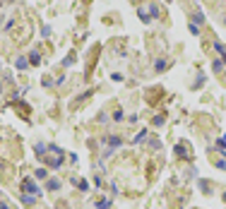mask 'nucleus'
<instances>
[{
    "mask_svg": "<svg viewBox=\"0 0 226 209\" xmlns=\"http://www.w3.org/2000/svg\"><path fill=\"white\" fill-rule=\"evenodd\" d=\"M22 188H24V192H27V195H29V192H31L34 197H39V195H41V190H39V185H36L34 180H31V178H27V180L22 183Z\"/></svg>",
    "mask_w": 226,
    "mask_h": 209,
    "instance_id": "obj_1",
    "label": "nucleus"
},
{
    "mask_svg": "<svg viewBox=\"0 0 226 209\" xmlns=\"http://www.w3.org/2000/svg\"><path fill=\"white\" fill-rule=\"evenodd\" d=\"M46 188H48V190H58V188H60V180H58V178H48Z\"/></svg>",
    "mask_w": 226,
    "mask_h": 209,
    "instance_id": "obj_2",
    "label": "nucleus"
},
{
    "mask_svg": "<svg viewBox=\"0 0 226 209\" xmlns=\"http://www.w3.org/2000/svg\"><path fill=\"white\" fill-rule=\"evenodd\" d=\"M96 209H111V200H99L96 202Z\"/></svg>",
    "mask_w": 226,
    "mask_h": 209,
    "instance_id": "obj_3",
    "label": "nucleus"
},
{
    "mask_svg": "<svg viewBox=\"0 0 226 209\" xmlns=\"http://www.w3.org/2000/svg\"><path fill=\"white\" fill-rule=\"evenodd\" d=\"M192 19H195V24H202V22H205V15H202V12H195Z\"/></svg>",
    "mask_w": 226,
    "mask_h": 209,
    "instance_id": "obj_4",
    "label": "nucleus"
},
{
    "mask_svg": "<svg viewBox=\"0 0 226 209\" xmlns=\"http://www.w3.org/2000/svg\"><path fill=\"white\" fill-rule=\"evenodd\" d=\"M46 175H48L46 168H36V178H46Z\"/></svg>",
    "mask_w": 226,
    "mask_h": 209,
    "instance_id": "obj_5",
    "label": "nucleus"
},
{
    "mask_svg": "<svg viewBox=\"0 0 226 209\" xmlns=\"http://www.w3.org/2000/svg\"><path fill=\"white\" fill-rule=\"evenodd\" d=\"M36 154H39V156L46 154V147H44V144H36Z\"/></svg>",
    "mask_w": 226,
    "mask_h": 209,
    "instance_id": "obj_6",
    "label": "nucleus"
},
{
    "mask_svg": "<svg viewBox=\"0 0 226 209\" xmlns=\"http://www.w3.org/2000/svg\"><path fill=\"white\" fill-rule=\"evenodd\" d=\"M17 67H27V58H19V60H17Z\"/></svg>",
    "mask_w": 226,
    "mask_h": 209,
    "instance_id": "obj_7",
    "label": "nucleus"
},
{
    "mask_svg": "<svg viewBox=\"0 0 226 209\" xmlns=\"http://www.w3.org/2000/svg\"><path fill=\"white\" fill-rule=\"evenodd\" d=\"M149 12H152L154 17H156V15H159V7H156V5H149Z\"/></svg>",
    "mask_w": 226,
    "mask_h": 209,
    "instance_id": "obj_8",
    "label": "nucleus"
},
{
    "mask_svg": "<svg viewBox=\"0 0 226 209\" xmlns=\"http://www.w3.org/2000/svg\"><path fill=\"white\" fill-rule=\"evenodd\" d=\"M221 67H224V63H221V60H217V63H214V72H219Z\"/></svg>",
    "mask_w": 226,
    "mask_h": 209,
    "instance_id": "obj_9",
    "label": "nucleus"
},
{
    "mask_svg": "<svg viewBox=\"0 0 226 209\" xmlns=\"http://www.w3.org/2000/svg\"><path fill=\"white\" fill-rule=\"evenodd\" d=\"M221 63L226 65V51H224V53H221Z\"/></svg>",
    "mask_w": 226,
    "mask_h": 209,
    "instance_id": "obj_10",
    "label": "nucleus"
},
{
    "mask_svg": "<svg viewBox=\"0 0 226 209\" xmlns=\"http://www.w3.org/2000/svg\"><path fill=\"white\" fill-rule=\"evenodd\" d=\"M0 209H7V204H2V202H0Z\"/></svg>",
    "mask_w": 226,
    "mask_h": 209,
    "instance_id": "obj_11",
    "label": "nucleus"
},
{
    "mask_svg": "<svg viewBox=\"0 0 226 209\" xmlns=\"http://www.w3.org/2000/svg\"><path fill=\"white\" fill-rule=\"evenodd\" d=\"M224 24H226V17H224Z\"/></svg>",
    "mask_w": 226,
    "mask_h": 209,
    "instance_id": "obj_12",
    "label": "nucleus"
}]
</instances>
